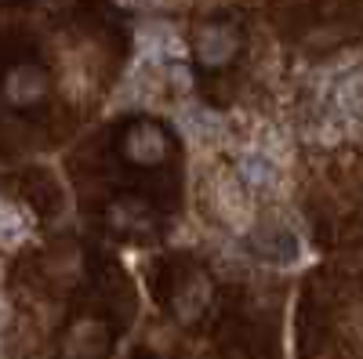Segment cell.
Listing matches in <instances>:
<instances>
[{
	"instance_id": "obj_1",
	"label": "cell",
	"mask_w": 363,
	"mask_h": 359,
	"mask_svg": "<svg viewBox=\"0 0 363 359\" xmlns=\"http://www.w3.org/2000/svg\"><path fill=\"white\" fill-rule=\"evenodd\" d=\"M240 51V33L233 22H222V18H211V22H200L193 29V55L203 69H222L229 66Z\"/></svg>"
},
{
	"instance_id": "obj_2",
	"label": "cell",
	"mask_w": 363,
	"mask_h": 359,
	"mask_svg": "<svg viewBox=\"0 0 363 359\" xmlns=\"http://www.w3.org/2000/svg\"><path fill=\"white\" fill-rule=\"evenodd\" d=\"M120 149H124V160L135 167H160L171 153V138L164 127L142 120V124L128 127V135L120 138Z\"/></svg>"
},
{
	"instance_id": "obj_3",
	"label": "cell",
	"mask_w": 363,
	"mask_h": 359,
	"mask_svg": "<svg viewBox=\"0 0 363 359\" xmlns=\"http://www.w3.org/2000/svg\"><path fill=\"white\" fill-rule=\"evenodd\" d=\"M48 91H51V76H48V69L37 66V62H22V66H15V69L4 76V98H8V106H15V109H33V106H40V102L48 98Z\"/></svg>"
}]
</instances>
